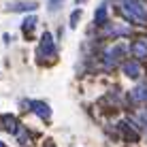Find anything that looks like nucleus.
<instances>
[{
	"instance_id": "obj_15",
	"label": "nucleus",
	"mask_w": 147,
	"mask_h": 147,
	"mask_svg": "<svg viewBox=\"0 0 147 147\" xmlns=\"http://www.w3.org/2000/svg\"><path fill=\"white\" fill-rule=\"evenodd\" d=\"M79 17H81V11H75L73 17H70V26H73V28L77 26V19H79Z\"/></svg>"
},
{
	"instance_id": "obj_8",
	"label": "nucleus",
	"mask_w": 147,
	"mask_h": 147,
	"mask_svg": "<svg viewBox=\"0 0 147 147\" xmlns=\"http://www.w3.org/2000/svg\"><path fill=\"white\" fill-rule=\"evenodd\" d=\"M124 75L130 77V79H139V75H141L139 64L136 62H124Z\"/></svg>"
},
{
	"instance_id": "obj_14",
	"label": "nucleus",
	"mask_w": 147,
	"mask_h": 147,
	"mask_svg": "<svg viewBox=\"0 0 147 147\" xmlns=\"http://www.w3.org/2000/svg\"><path fill=\"white\" fill-rule=\"evenodd\" d=\"M62 2H64V0H49V4H47V7L51 9V11H55V9H58Z\"/></svg>"
},
{
	"instance_id": "obj_11",
	"label": "nucleus",
	"mask_w": 147,
	"mask_h": 147,
	"mask_svg": "<svg viewBox=\"0 0 147 147\" xmlns=\"http://www.w3.org/2000/svg\"><path fill=\"white\" fill-rule=\"evenodd\" d=\"M94 22H96V26H105V24H107V2H102V4L98 7Z\"/></svg>"
},
{
	"instance_id": "obj_7",
	"label": "nucleus",
	"mask_w": 147,
	"mask_h": 147,
	"mask_svg": "<svg viewBox=\"0 0 147 147\" xmlns=\"http://www.w3.org/2000/svg\"><path fill=\"white\" fill-rule=\"evenodd\" d=\"M130 51L134 53V58L147 60V40H145V38H136L134 43L130 45Z\"/></svg>"
},
{
	"instance_id": "obj_2",
	"label": "nucleus",
	"mask_w": 147,
	"mask_h": 147,
	"mask_svg": "<svg viewBox=\"0 0 147 147\" xmlns=\"http://www.w3.org/2000/svg\"><path fill=\"white\" fill-rule=\"evenodd\" d=\"M124 53H126V47L124 45H113V47H109L107 51H105V66L107 68H113V66H117V64L121 62V58H124Z\"/></svg>"
},
{
	"instance_id": "obj_10",
	"label": "nucleus",
	"mask_w": 147,
	"mask_h": 147,
	"mask_svg": "<svg viewBox=\"0 0 147 147\" xmlns=\"http://www.w3.org/2000/svg\"><path fill=\"white\" fill-rule=\"evenodd\" d=\"M117 128L126 134V139H130V141H136V139H139L136 130H134V128H130V126H128V121H119V124H117Z\"/></svg>"
},
{
	"instance_id": "obj_3",
	"label": "nucleus",
	"mask_w": 147,
	"mask_h": 147,
	"mask_svg": "<svg viewBox=\"0 0 147 147\" xmlns=\"http://www.w3.org/2000/svg\"><path fill=\"white\" fill-rule=\"evenodd\" d=\"M38 55L45 60H51L55 55V45H53V36L49 32H45L40 36V45H38Z\"/></svg>"
},
{
	"instance_id": "obj_12",
	"label": "nucleus",
	"mask_w": 147,
	"mask_h": 147,
	"mask_svg": "<svg viewBox=\"0 0 147 147\" xmlns=\"http://www.w3.org/2000/svg\"><path fill=\"white\" fill-rule=\"evenodd\" d=\"M130 30L126 26H111L107 28V32H105V36H119V34H128Z\"/></svg>"
},
{
	"instance_id": "obj_1",
	"label": "nucleus",
	"mask_w": 147,
	"mask_h": 147,
	"mask_svg": "<svg viewBox=\"0 0 147 147\" xmlns=\"http://www.w3.org/2000/svg\"><path fill=\"white\" fill-rule=\"evenodd\" d=\"M121 11H124V15L134 24H143L147 19V11H145V7L139 2V0H121Z\"/></svg>"
},
{
	"instance_id": "obj_9",
	"label": "nucleus",
	"mask_w": 147,
	"mask_h": 147,
	"mask_svg": "<svg viewBox=\"0 0 147 147\" xmlns=\"http://www.w3.org/2000/svg\"><path fill=\"white\" fill-rule=\"evenodd\" d=\"M38 4L36 2H15V4H9V11H34Z\"/></svg>"
},
{
	"instance_id": "obj_5",
	"label": "nucleus",
	"mask_w": 147,
	"mask_h": 147,
	"mask_svg": "<svg viewBox=\"0 0 147 147\" xmlns=\"http://www.w3.org/2000/svg\"><path fill=\"white\" fill-rule=\"evenodd\" d=\"M128 98L132 100V102H136V105L147 102V83H139L136 88H132L130 94H128Z\"/></svg>"
},
{
	"instance_id": "obj_16",
	"label": "nucleus",
	"mask_w": 147,
	"mask_h": 147,
	"mask_svg": "<svg viewBox=\"0 0 147 147\" xmlns=\"http://www.w3.org/2000/svg\"><path fill=\"white\" fill-rule=\"evenodd\" d=\"M0 147H7V145H4V143H2V141H0Z\"/></svg>"
},
{
	"instance_id": "obj_4",
	"label": "nucleus",
	"mask_w": 147,
	"mask_h": 147,
	"mask_svg": "<svg viewBox=\"0 0 147 147\" xmlns=\"http://www.w3.org/2000/svg\"><path fill=\"white\" fill-rule=\"evenodd\" d=\"M28 107L32 109L38 117H43V119H49V117H51V109H49V105L43 102V100H30Z\"/></svg>"
},
{
	"instance_id": "obj_13",
	"label": "nucleus",
	"mask_w": 147,
	"mask_h": 147,
	"mask_svg": "<svg viewBox=\"0 0 147 147\" xmlns=\"http://www.w3.org/2000/svg\"><path fill=\"white\" fill-rule=\"evenodd\" d=\"M34 24H36V15H28V17L24 19V26H22V28H24V32L28 34L30 30L34 28Z\"/></svg>"
},
{
	"instance_id": "obj_17",
	"label": "nucleus",
	"mask_w": 147,
	"mask_h": 147,
	"mask_svg": "<svg viewBox=\"0 0 147 147\" xmlns=\"http://www.w3.org/2000/svg\"><path fill=\"white\" fill-rule=\"evenodd\" d=\"M47 147H53V145H51V143H49V145H47Z\"/></svg>"
},
{
	"instance_id": "obj_6",
	"label": "nucleus",
	"mask_w": 147,
	"mask_h": 147,
	"mask_svg": "<svg viewBox=\"0 0 147 147\" xmlns=\"http://www.w3.org/2000/svg\"><path fill=\"white\" fill-rule=\"evenodd\" d=\"M0 128L2 130H7V132H11V134H15L19 130V121H17V117L15 115H0Z\"/></svg>"
}]
</instances>
